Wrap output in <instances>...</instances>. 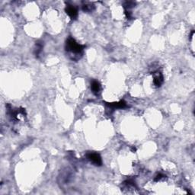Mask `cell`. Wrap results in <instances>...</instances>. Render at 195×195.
I'll return each mask as SVG.
<instances>
[{"mask_svg":"<svg viewBox=\"0 0 195 195\" xmlns=\"http://www.w3.org/2000/svg\"><path fill=\"white\" fill-rule=\"evenodd\" d=\"M95 9V6L93 5H84L82 6V10L85 12H92Z\"/></svg>","mask_w":195,"mask_h":195,"instance_id":"obj_8","label":"cell"},{"mask_svg":"<svg viewBox=\"0 0 195 195\" xmlns=\"http://www.w3.org/2000/svg\"><path fill=\"white\" fill-rule=\"evenodd\" d=\"M134 5H135L134 2H130V1L126 2L124 4V7L125 8L126 10H129V9H131V8L134 7Z\"/></svg>","mask_w":195,"mask_h":195,"instance_id":"obj_9","label":"cell"},{"mask_svg":"<svg viewBox=\"0 0 195 195\" xmlns=\"http://www.w3.org/2000/svg\"><path fill=\"white\" fill-rule=\"evenodd\" d=\"M66 50L71 54H74L75 56H77V58H80L79 55L82 56V52L85 49V46L79 44L74 38H69L66 42Z\"/></svg>","mask_w":195,"mask_h":195,"instance_id":"obj_1","label":"cell"},{"mask_svg":"<svg viewBox=\"0 0 195 195\" xmlns=\"http://www.w3.org/2000/svg\"><path fill=\"white\" fill-rule=\"evenodd\" d=\"M164 177H165V175H164L158 174L156 176V178H155V181H156V182H158V181H159L160 179H162V178H164Z\"/></svg>","mask_w":195,"mask_h":195,"instance_id":"obj_10","label":"cell"},{"mask_svg":"<svg viewBox=\"0 0 195 195\" xmlns=\"http://www.w3.org/2000/svg\"><path fill=\"white\" fill-rule=\"evenodd\" d=\"M100 89H101V85H100L99 82L96 80H93L91 82V90L93 94L98 95L99 93Z\"/></svg>","mask_w":195,"mask_h":195,"instance_id":"obj_6","label":"cell"},{"mask_svg":"<svg viewBox=\"0 0 195 195\" xmlns=\"http://www.w3.org/2000/svg\"><path fill=\"white\" fill-rule=\"evenodd\" d=\"M153 83L157 87H160L163 83V76L160 72L157 71L153 73Z\"/></svg>","mask_w":195,"mask_h":195,"instance_id":"obj_4","label":"cell"},{"mask_svg":"<svg viewBox=\"0 0 195 195\" xmlns=\"http://www.w3.org/2000/svg\"><path fill=\"white\" fill-rule=\"evenodd\" d=\"M107 107H111L113 109H121L127 107V104L124 101H121L119 102H113V103H106Z\"/></svg>","mask_w":195,"mask_h":195,"instance_id":"obj_5","label":"cell"},{"mask_svg":"<svg viewBox=\"0 0 195 195\" xmlns=\"http://www.w3.org/2000/svg\"><path fill=\"white\" fill-rule=\"evenodd\" d=\"M67 15H69L72 20L76 19L78 17V10L75 6L72 5H67L65 9Z\"/></svg>","mask_w":195,"mask_h":195,"instance_id":"obj_3","label":"cell"},{"mask_svg":"<svg viewBox=\"0 0 195 195\" xmlns=\"http://www.w3.org/2000/svg\"><path fill=\"white\" fill-rule=\"evenodd\" d=\"M86 157L88 160H89L92 163H93L96 166L102 165V159L98 153H95V152H89L86 154Z\"/></svg>","mask_w":195,"mask_h":195,"instance_id":"obj_2","label":"cell"},{"mask_svg":"<svg viewBox=\"0 0 195 195\" xmlns=\"http://www.w3.org/2000/svg\"><path fill=\"white\" fill-rule=\"evenodd\" d=\"M43 47H44V42L42 41H38L35 44V49H34V55L36 57H38L42 52Z\"/></svg>","mask_w":195,"mask_h":195,"instance_id":"obj_7","label":"cell"}]
</instances>
